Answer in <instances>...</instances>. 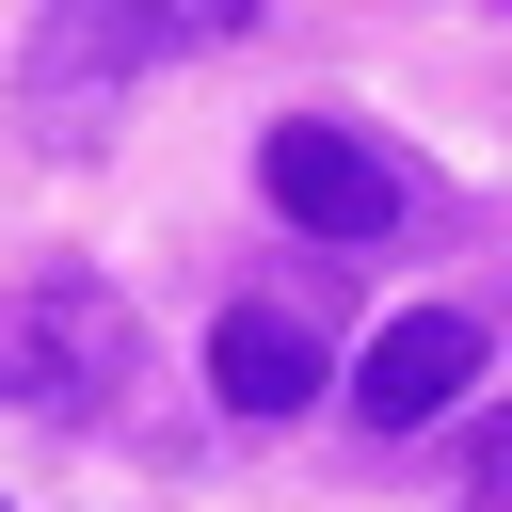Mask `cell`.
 Instances as JSON below:
<instances>
[{
  "label": "cell",
  "mask_w": 512,
  "mask_h": 512,
  "mask_svg": "<svg viewBox=\"0 0 512 512\" xmlns=\"http://www.w3.org/2000/svg\"><path fill=\"white\" fill-rule=\"evenodd\" d=\"M160 48H176V16H160V0H48V16H32L16 96H32V128H48V144H96V128H112V96H128Z\"/></svg>",
  "instance_id": "6da1fadb"
},
{
  "label": "cell",
  "mask_w": 512,
  "mask_h": 512,
  "mask_svg": "<svg viewBox=\"0 0 512 512\" xmlns=\"http://www.w3.org/2000/svg\"><path fill=\"white\" fill-rule=\"evenodd\" d=\"M128 368H144V336H128V304H112V288L48 272V288H16V304H0V384H16V400H48V416H96Z\"/></svg>",
  "instance_id": "7a4b0ae2"
},
{
  "label": "cell",
  "mask_w": 512,
  "mask_h": 512,
  "mask_svg": "<svg viewBox=\"0 0 512 512\" xmlns=\"http://www.w3.org/2000/svg\"><path fill=\"white\" fill-rule=\"evenodd\" d=\"M256 176H272V208H288L304 240H384V224H400V176H384V144H352L336 112H288V128L256 144Z\"/></svg>",
  "instance_id": "3957f363"
},
{
  "label": "cell",
  "mask_w": 512,
  "mask_h": 512,
  "mask_svg": "<svg viewBox=\"0 0 512 512\" xmlns=\"http://www.w3.org/2000/svg\"><path fill=\"white\" fill-rule=\"evenodd\" d=\"M480 384V320L464 304H416V320H384L368 352H352V416L368 432H416V416H448Z\"/></svg>",
  "instance_id": "277c9868"
},
{
  "label": "cell",
  "mask_w": 512,
  "mask_h": 512,
  "mask_svg": "<svg viewBox=\"0 0 512 512\" xmlns=\"http://www.w3.org/2000/svg\"><path fill=\"white\" fill-rule=\"evenodd\" d=\"M208 400H224V416H304V400H320V352H304V320L240 304V320L208 336Z\"/></svg>",
  "instance_id": "5b68a950"
},
{
  "label": "cell",
  "mask_w": 512,
  "mask_h": 512,
  "mask_svg": "<svg viewBox=\"0 0 512 512\" xmlns=\"http://www.w3.org/2000/svg\"><path fill=\"white\" fill-rule=\"evenodd\" d=\"M480 496H512V416H496V432H480Z\"/></svg>",
  "instance_id": "8992f818"
}]
</instances>
